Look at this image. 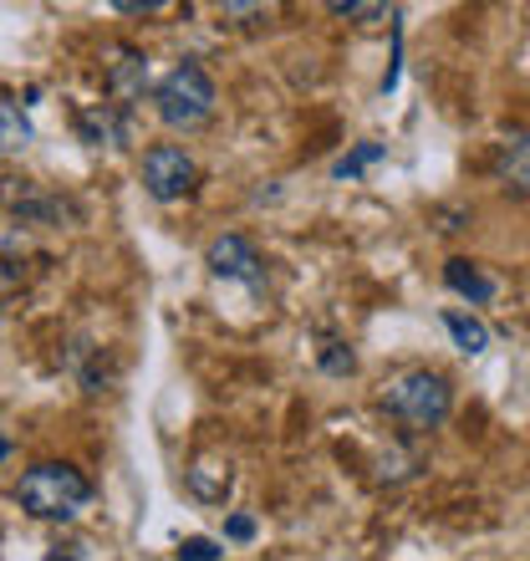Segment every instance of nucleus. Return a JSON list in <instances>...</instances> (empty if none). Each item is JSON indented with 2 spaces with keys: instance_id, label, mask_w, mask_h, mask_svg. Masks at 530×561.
Masks as SVG:
<instances>
[{
  "instance_id": "obj_1",
  "label": "nucleus",
  "mask_w": 530,
  "mask_h": 561,
  "mask_svg": "<svg viewBox=\"0 0 530 561\" xmlns=\"http://www.w3.org/2000/svg\"><path fill=\"white\" fill-rule=\"evenodd\" d=\"M92 480L77 465L67 459H42V465H31L21 474V485H15V505L36 520H77L82 511L92 505Z\"/></svg>"
},
{
  "instance_id": "obj_2",
  "label": "nucleus",
  "mask_w": 530,
  "mask_h": 561,
  "mask_svg": "<svg viewBox=\"0 0 530 561\" xmlns=\"http://www.w3.org/2000/svg\"><path fill=\"white\" fill-rule=\"evenodd\" d=\"M215 103H220V92H215V82H209V72L199 67V61H178L174 72L153 88L159 123L163 128H174V134H194V128H205V123L215 118Z\"/></svg>"
},
{
  "instance_id": "obj_3",
  "label": "nucleus",
  "mask_w": 530,
  "mask_h": 561,
  "mask_svg": "<svg viewBox=\"0 0 530 561\" xmlns=\"http://www.w3.org/2000/svg\"><path fill=\"white\" fill-rule=\"evenodd\" d=\"M383 409L398 414L408 428H439L443 419H449V409H454V388H449L443 373L413 368V373H403L398 383H388Z\"/></svg>"
},
{
  "instance_id": "obj_4",
  "label": "nucleus",
  "mask_w": 530,
  "mask_h": 561,
  "mask_svg": "<svg viewBox=\"0 0 530 561\" xmlns=\"http://www.w3.org/2000/svg\"><path fill=\"white\" fill-rule=\"evenodd\" d=\"M143 190L153 194L159 205L189 199V194L199 190V163H194L178 144H153L143 153Z\"/></svg>"
},
{
  "instance_id": "obj_5",
  "label": "nucleus",
  "mask_w": 530,
  "mask_h": 561,
  "mask_svg": "<svg viewBox=\"0 0 530 561\" xmlns=\"http://www.w3.org/2000/svg\"><path fill=\"white\" fill-rule=\"evenodd\" d=\"M0 209L15 215L21 225H61V220H77L72 199L42 190L36 179H21V174H5L0 179Z\"/></svg>"
},
{
  "instance_id": "obj_6",
  "label": "nucleus",
  "mask_w": 530,
  "mask_h": 561,
  "mask_svg": "<svg viewBox=\"0 0 530 561\" xmlns=\"http://www.w3.org/2000/svg\"><path fill=\"white\" fill-rule=\"evenodd\" d=\"M103 82L118 98V107H132L148 92V57L128 42H107L103 46Z\"/></svg>"
},
{
  "instance_id": "obj_7",
  "label": "nucleus",
  "mask_w": 530,
  "mask_h": 561,
  "mask_svg": "<svg viewBox=\"0 0 530 561\" xmlns=\"http://www.w3.org/2000/svg\"><path fill=\"white\" fill-rule=\"evenodd\" d=\"M205 266L215 271L220 280H245L251 291H261V286H265V261L255 255V245H251L245 236H220V240H209Z\"/></svg>"
},
{
  "instance_id": "obj_8",
  "label": "nucleus",
  "mask_w": 530,
  "mask_h": 561,
  "mask_svg": "<svg viewBox=\"0 0 530 561\" xmlns=\"http://www.w3.org/2000/svg\"><path fill=\"white\" fill-rule=\"evenodd\" d=\"M77 138L92 148H128L132 144V118L118 103H92L77 113Z\"/></svg>"
},
{
  "instance_id": "obj_9",
  "label": "nucleus",
  "mask_w": 530,
  "mask_h": 561,
  "mask_svg": "<svg viewBox=\"0 0 530 561\" xmlns=\"http://www.w3.org/2000/svg\"><path fill=\"white\" fill-rule=\"evenodd\" d=\"M443 286L454 296H464L470 307H485V301H495V276H485V271L474 266V261H464V255H454V261H443Z\"/></svg>"
},
{
  "instance_id": "obj_10",
  "label": "nucleus",
  "mask_w": 530,
  "mask_h": 561,
  "mask_svg": "<svg viewBox=\"0 0 530 561\" xmlns=\"http://www.w3.org/2000/svg\"><path fill=\"white\" fill-rule=\"evenodd\" d=\"M495 174L510 194H526L530 199V134H510L500 144V159H495Z\"/></svg>"
},
{
  "instance_id": "obj_11",
  "label": "nucleus",
  "mask_w": 530,
  "mask_h": 561,
  "mask_svg": "<svg viewBox=\"0 0 530 561\" xmlns=\"http://www.w3.org/2000/svg\"><path fill=\"white\" fill-rule=\"evenodd\" d=\"M443 327H449V337H454V347L464 357H480L489 347V327L480 322V317H470V311L449 307V311H443Z\"/></svg>"
},
{
  "instance_id": "obj_12",
  "label": "nucleus",
  "mask_w": 530,
  "mask_h": 561,
  "mask_svg": "<svg viewBox=\"0 0 530 561\" xmlns=\"http://www.w3.org/2000/svg\"><path fill=\"white\" fill-rule=\"evenodd\" d=\"M36 144V128H31V118L21 113V103H11V98H0V153H21V148Z\"/></svg>"
},
{
  "instance_id": "obj_13",
  "label": "nucleus",
  "mask_w": 530,
  "mask_h": 561,
  "mask_svg": "<svg viewBox=\"0 0 530 561\" xmlns=\"http://www.w3.org/2000/svg\"><path fill=\"white\" fill-rule=\"evenodd\" d=\"M184 480H189V490L199 495V501H224V490H230V465H209V459H199L194 470H184Z\"/></svg>"
},
{
  "instance_id": "obj_14",
  "label": "nucleus",
  "mask_w": 530,
  "mask_h": 561,
  "mask_svg": "<svg viewBox=\"0 0 530 561\" xmlns=\"http://www.w3.org/2000/svg\"><path fill=\"white\" fill-rule=\"evenodd\" d=\"M383 153H388L383 144H357L353 153H342V159L332 163V179H347V184H357V179L368 174L372 163H383Z\"/></svg>"
},
{
  "instance_id": "obj_15",
  "label": "nucleus",
  "mask_w": 530,
  "mask_h": 561,
  "mask_svg": "<svg viewBox=\"0 0 530 561\" xmlns=\"http://www.w3.org/2000/svg\"><path fill=\"white\" fill-rule=\"evenodd\" d=\"M332 15L353 21V26H372V21H388V5H372V0H332Z\"/></svg>"
},
{
  "instance_id": "obj_16",
  "label": "nucleus",
  "mask_w": 530,
  "mask_h": 561,
  "mask_svg": "<svg viewBox=\"0 0 530 561\" xmlns=\"http://www.w3.org/2000/svg\"><path fill=\"white\" fill-rule=\"evenodd\" d=\"M357 368V357L347 342H326L322 347V373H332V378H347V373Z\"/></svg>"
},
{
  "instance_id": "obj_17",
  "label": "nucleus",
  "mask_w": 530,
  "mask_h": 561,
  "mask_svg": "<svg viewBox=\"0 0 530 561\" xmlns=\"http://www.w3.org/2000/svg\"><path fill=\"white\" fill-rule=\"evenodd\" d=\"M224 547L220 541H209V536H184L178 541V561H220Z\"/></svg>"
},
{
  "instance_id": "obj_18",
  "label": "nucleus",
  "mask_w": 530,
  "mask_h": 561,
  "mask_svg": "<svg viewBox=\"0 0 530 561\" xmlns=\"http://www.w3.org/2000/svg\"><path fill=\"white\" fill-rule=\"evenodd\" d=\"M224 541H255V516L235 511V516L224 520Z\"/></svg>"
},
{
  "instance_id": "obj_19",
  "label": "nucleus",
  "mask_w": 530,
  "mask_h": 561,
  "mask_svg": "<svg viewBox=\"0 0 530 561\" xmlns=\"http://www.w3.org/2000/svg\"><path fill=\"white\" fill-rule=\"evenodd\" d=\"M46 561H92V557H88V541H57L46 551Z\"/></svg>"
},
{
  "instance_id": "obj_20",
  "label": "nucleus",
  "mask_w": 530,
  "mask_h": 561,
  "mask_svg": "<svg viewBox=\"0 0 530 561\" xmlns=\"http://www.w3.org/2000/svg\"><path fill=\"white\" fill-rule=\"evenodd\" d=\"M118 11L123 15H153V11H163V0H118Z\"/></svg>"
},
{
  "instance_id": "obj_21",
  "label": "nucleus",
  "mask_w": 530,
  "mask_h": 561,
  "mask_svg": "<svg viewBox=\"0 0 530 561\" xmlns=\"http://www.w3.org/2000/svg\"><path fill=\"white\" fill-rule=\"evenodd\" d=\"M5 455H11V439H5V434H0V459H5Z\"/></svg>"
}]
</instances>
